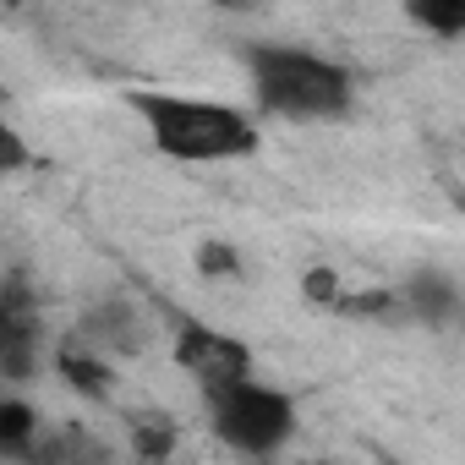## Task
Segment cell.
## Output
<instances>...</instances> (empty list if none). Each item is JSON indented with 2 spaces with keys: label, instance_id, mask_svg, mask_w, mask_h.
I'll return each instance as SVG.
<instances>
[{
  "label": "cell",
  "instance_id": "7a4b0ae2",
  "mask_svg": "<svg viewBox=\"0 0 465 465\" xmlns=\"http://www.w3.org/2000/svg\"><path fill=\"white\" fill-rule=\"evenodd\" d=\"M247 83L258 110L285 121H334L351 110V72L302 45H252Z\"/></svg>",
  "mask_w": 465,
  "mask_h": 465
},
{
  "label": "cell",
  "instance_id": "5b68a950",
  "mask_svg": "<svg viewBox=\"0 0 465 465\" xmlns=\"http://www.w3.org/2000/svg\"><path fill=\"white\" fill-rule=\"evenodd\" d=\"M39 432V411L23 400H0V454H28Z\"/></svg>",
  "mask_w": 465,
  "mask_h": 465
},
{
  "label": "cell",
  "instance_id": "8fae6325",
  "mask_svg": "<svg viewBox=\"0 0 465 465\" xmlns=\"http://www.w3.org/2000/svg\"><path fill=\"white\" fill-rule=\"evenodd\" d=\"M197 269H203V274H236V269H242V258L230 252L224 242H208V247L197 252Z\"/></svg>",
  "mask_w": 465,
  "mask_h": 465
},
{
  "label": "cell",
  "instance_id": "8992f818",
  "mask_svg": "<svg viewBox=\"0 0 465 465\" xmlns=\"http://www.w3.org/2000/svg\"><path fill=\"white\" fill-rule=\"evenodd\" d=\"M61 372H66L72 389H83V394H94V400L110 389V367H104L99 356H88V351H66V356H61Z\"/></svg>",
  "mask_w": 465,
  "mask_h": 465
},
{
  "label": "cell",
  "instance_id": "277c9868",
  "mask_svg": "<svg viewBox=\"0 0 465 465\" xmlns=\"http://www.w3.org/2000/svg\"><path fill=\"white\" fill-rule=\"evenodd\" d=\"M175 361L197 378L203 394H219V389H230V383L252 378V351H247L242 340L219 334V329H181Z\"/></svg>",
  "mask_w": 465,
  "mask_h": 465
},
{
  "label": "cell",
  "instance_id": "30bf717a",
  "mask_svg": "<svg viewBox=\"0 0 465 465\" xmlns=\"http://www.w3.org/2000/svg\"><path fill=\"white\" fill-rule=\"evenodd\" d=\"M302 291H307L312 307H334V302H340V274H334V269H312V274L302 280Z\"/></svg>",
  "mask_w": 465,
  "mask_h": 465
},
{
  "label": "cell",
  "instance_id": "9c48e42d",
  "mask_svg": "<svg viewBox=\"0 0 465 465\" xmlns=\"http://www.w3.org/2000/svg\"><path fill=\"white\" fill-rule=\"evenodd\" d=\"M23 164H28V137L12 121H0V175H17Z\"/></svg>",
  "mask_w": 465,
  "mask_h": 465
},
{
  "label": "cell",
  "instance_id": "52a82bcc",
  "mask_svg": "<svg viewBox=\"0 0 465 465\" xmlns=\"http://www.w3.org/2000/svg\"><path fill=\"white\" fill-rule=\"evenodd\" d=\"M411 17L421 28H432L438 39H454L465 23V0H411Z\"/></svg>",
  "mask_w": 465,
  "mask_h": 465
},
{
  "label": "cell",
  "instance_id": "3957f363",
  "mask_svg": "<svg viewBox=\"0 0 465 465\" xmlns=\"http://www.w3.org/2000/svg\"><path fill=\"white\" fill-rule=\"evenodd\" d=\"M208 411H213V432L236 454H274L296 432L291 394H280V389H269L258 378H242V383L208 394Z\"/></svg>",
  "mask_w": 465,
  "mask_h": 465
},
{
  "label": "cell",
  "instance_id": "6da1fadb",
  "mask_svg": "<svg viewBox=\"0 0 465 465\" xmlns=\"http://www.w3.org/2000/svg\"><path fill=\"white\" fill-rule=\"evenodd\" d=\"M132 110L143 115L148 137L159 153L170 159H247L258 148V126L252 115H242L236 104L219 99H192V94H132Z\"/></svg>",
  "mask_w": 465,
  "mask_h": 465
},
{
  "label": "cell",
  "instance_id": "7c38bea8",
  "mask_svg": "<svg viewBox=\"0 0 465 465\" xmlns=\"http://www.w3.org/2000/svg\"><path fill=\"white\" fill-rule=\"evenodd\" d=\"M219 6H252V0H219Z\"/></svg>",
  "mask_w": 465,
  "mask_h": 465
},
{
  "label": "cell",
  "instance_id": "ba28073f",
  "mask_svg": "<svg viewBox=\"0 0 465 465\" xmlns=\"http://www.w3.org/2000/svg\"><path fill=\"white\" fill-rule=\"evenodd\" d=\"M411 302H416L421 318H449V312H454V291H449V280H438V274L416 280V285H411Z\"/></svg>",
  "mask_w": 465,
  "mask_h": 465
}]
</instances>
